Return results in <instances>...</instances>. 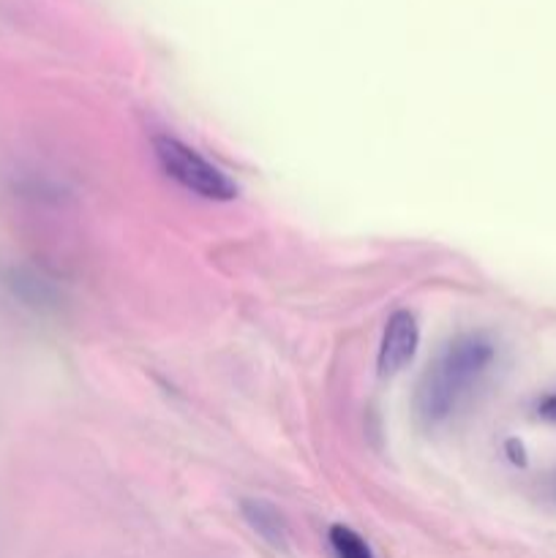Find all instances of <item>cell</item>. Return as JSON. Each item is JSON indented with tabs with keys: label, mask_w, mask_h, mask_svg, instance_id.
I'll return each instance as SVG.
<instances>
[{
	"label": "cell",
	"mask_w": 556,
	"mask_h": 558,
	"mask_svg": "<svg viewBox=\"0 0 556 558\" xmlns=\"http://www.w3.org/2000/svg\"><path fill=\"white\" fill-rule=\"evenodd\" d=\"M330 548L336 558H374L365 539L349 526H341V523L330 529Z\"/></svg>",
	"instance_id": "cell-5"
},
{
	"label": "cell",
	"mask_w": 556,
	"mask_h": 558,
	"mask_svg": "<svg viewBox=\"0 0 556 558\" xmlns=\"http://www.w3.org/2000/svg\"><path fill=\"white\" fill-rule=\"evenodd\" d=\"M494 343L485 336H461L436 357L423 374L414 407L425 423L436 425L450 417L458 403L472 392L494 363Z\"/></svg>",
	"instance_id": "cell-1"
},
{
	"label": "cell",
	"mask_w": 556,
	"mask_h": 558,
	"mask_svg": "<svg viewBox=\"0 0 556 558\" xmlns=\"http://www.w3.org/2000/svg\"><path fill=\"white\" fill-rule=\"evenodd\" d=\"M153 153H156V161L161 163L164 172L191 194L213 202H229L238 196V185L232 183V178L185 142L167 134L153 136Z\"/></svg>",
	"instance_id": "cell-2"
},
{
	"label": "cell",
	"mask_w": 556,
	"mask_h": 558,
	"mask_svg": "<svg viewBox=\"0 0 556 558\" xmlns=\"http://www.w3.org/2000/svg\"><path fill=\"white\" fill-rule=\"evenodd\" d=\"M420 343V327L409 311H396L387 319L385 332H382L379 343V374L382 376H396L398 371L407 368L412 363L414 352Z\"/></svg>",
	"instance_id": "cell-3"
},
{
	"label": "cell",
	"mask_w": 556,
	"mask_h": 558,
	"mask_svg": "<svg viewBox=\"0 0 556 558\" xmlns=\"http://www.w3.org/2000/svg\"><path fill=\"white\" fill-rule=\"evenodd\" d=\"M240 510H243L245 523H249V526L254 529V532L259 534L267 545H273V548H281V550L287 548L289 526H287V521H283L281 512H278L270 501L243 499Z\"/></svg>",
	"instance_id": "cell-4"
}]
</instances>
